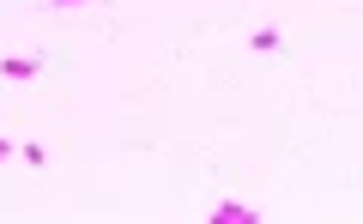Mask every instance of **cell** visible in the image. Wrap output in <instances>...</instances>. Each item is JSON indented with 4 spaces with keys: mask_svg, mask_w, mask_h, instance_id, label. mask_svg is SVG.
I'll return each mask as SVG.
<instances>
[{
    "mask_svg": "<svg viewBox=\"0 0 363 224\" xmlns=\"http://www.w3.org/2000/svg\"><path fill=\"white\" fill-rule=\"evenodd\" d=\"M0 73H6V79H37L43 61H25V55H13V61H0Z\"/></svg>",
    "mask_w": 363,
    "mask_h": 224,
    "instance_id": "7a4b0ae2",
    "label": "cell"
},
{
    "mask_svg": "<svg viewBox=\"0 0 363 224\" xmlns=\"http://www.w3.org/2000/svg\"><path fill=\"white\" fill-rule=\"evenodd\" d=\"M13 152H18V145H6V140H0V164H6V158H13Z\"/></svg>",
    "mask_w": 363,
    "mask_h": 224,
    "instance_id": "5b68a950",
    "label": "cell"
},
{
    "mask_svg": "<svg viewBox=\"0 0 363 224\" xmlns=\"http://www.w3.org/2000/svg\"><path fill=\"white\" fill-rule=\"evenodd\" d=\"M73 6H91V0H49V13H73Z\"/></svg>",
    "mask_w": 363,
    "mask_h": 224,
    "instance_id": "277c9868",
    "label": "cell"
},
{
    "mask_svg": "<svg viewBox=\"0 0 363 224\" xmlns=\"http://www.w3.org/2000/svg\"><path fill=\"white\" fill-rule=\"evenodd\" d=\"M212 218H218V224H260V212H255V206H236V200H224V206H212Z\"/></svg>",
    "mask_w": 363,
    "mask_h": 224,
    "instance_id": "6da1fadb",
    "label": "cell"
},
{
    "mask_svg": "<svg viewBox=\"0 0 363 224\" xmlns=\"http://www.w3.org/2000/svg\"><path fill=\"white\" fill-rule=\"evenodd\" d=\"M248 49H255V55H279V30H255Z\"/></svg>",
    "mask_w": 363,
    "mask_h": 224,
    "instance_id": "3957f363",
    "label": "cell"
}]
</instances>
